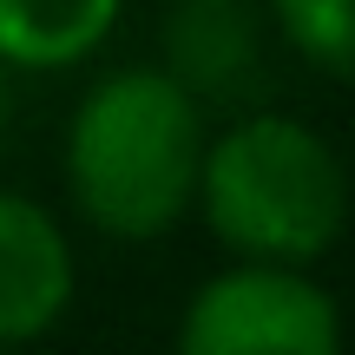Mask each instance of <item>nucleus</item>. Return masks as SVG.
<instances>
[{"label": "nucleus", "instance_id": "1", "mask_svg": "<svg viewBox=\"0 0 355 355\" xmlns=\"http://www.w3.org/2000/svg\"><path fill=\"white\" fill-rule=\"evenodd\" d=\"M204 105L165 66H112L66 119V198L99 237L158 243L198 204Z\"/></svg>", "mask_w": 355, "mask_h": 355}, {"label": "nucleus", "instance_id": "2", "mask_svg": "<svg viewBox=\"0 0 355 355\" xmlns=\"http://www.w3.org/2000/svg\"><path fill=\"white\" fill-rule=\"evenodd\" d=\"M204 230L250 263H322L349 224L343 152L296 112H243L204 139Z\"/></svg>", "mask_w": 355, "mask_h": 355}, {"label": "nucleus", "instance_id": "3", "mask_svg": "<svg viewBox=\"0 0 355 355\" xmlns=\"http://www.w3.org/2000/svg\"><path fill=\"white\" fill-rule=\"evenodd\" d=\"M171 355H343V309L303 263L230 257L184 296Z\"/></svg>", "mask_w": 355, "mask_h": 355}, {"label": "nucleus", "instance_id": "4", "mask_svg": "<svg viewBox=\"0 0 355 355\" xmlns=\"http://www.w3.org/2000/svg\"><path fill=\"white\" fill-rule=\"evenodd\" d=\"M79 257L66 224L26 191H0V349L53 336L73 309Z\"/></svg>", "mask_w": 355, "mask_h": 355}, {"label": "nucleus", "instance_id": "5", "mask_svg": "<svg viewBox=\"0 0 355 355\" xmlns=\"http://www.w3.org/2000/svg\"><path fill=\"white\" fill-rule=\"evenodd\" d=\"M165 73L198 105L243 99L263 73V13L250 0H171Z\"/></svg>", "mask_w": 355, "mask_h": 355}, {"label": "nucleus", "instance_id": "6", "mask_svg": "<svg viewBox=\"0 0 355 355\" xmlns=\"http://www.w3.org/2000/svg\"><path fill=\"white\" fill-rule=\"evenodd\" d=\"M125 0H0V66L7 73H73L112 40Z\"/></svg>", "mask_w": 355, "mask_h": 355}, {"label": "nucleus", "instance_id": "7", "mask_svg": "<svg viewBox=\"0 0 355 355\" xmlns=\"http://www.w3.org/2000/svg\"><path fill=\"white\" fill-rule=\"evenodd\" d=\"M263 20L322 79L355 73V0H263Z\"/></svg>", "mask_w": 355, "mask_h": 355}, {"label": "nucleus", "instance_id": "8", "mask_svg": "<svg viewBox=\"0 0 355 355\" xmlns=\"http://www.w3.org/2000/svg\"><path fill=\"white\" fill-rule=\"evenodd\" d=\"M7 119H13V79H7V66H0V139H7Z\"/></svg>", "mask_w": 355, "mask_h": 355}, {"label": "nucleus", "instance_id": "9", "mask_svg": "<svg viewBox=\"0 0 355 355\" xmlns=\"http://www.w3.org/2000/svg\"><path fill=\"white\" fill-rule=\"evenodd\" d=\"M0 355H13V349H0Z\"/></svg>", "mask_w": 355, "mask_h": 355}]
</instances>
